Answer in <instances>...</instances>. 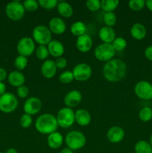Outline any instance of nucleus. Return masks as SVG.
I'll return each instance as SVG.
<instances>
[{
    "mask_svg": "<svg viewBox=\"0 0 152 153\" xmlns=\"http://www.w3.org/2000/svg\"><path fill=\"white\" fill-rule=\"evenodd\" d=\"M149 143H150L151 146H152V134H151V136H150V138H149Z\"/></svg>",
    "mask_w": 152,
    "mask_h": 153,
    "instance_id": "obj_47",
    "label": "nucleus"
},
{
    "mask_svg": "<svg viewBox=\"0 0 152 153\" xmlns=\"http://www.w3.org/2000/svg\"><path fill=\"white\" fill-rule=\"evenodd\" d=\"M36 45L31 37H24L18 41L16 45V50L19 55H22L26 58L31 56L35 52Z\"/></svg>",
    "mask_w": 152,
    "mask_h": 153,
    "instance_id": "obj_9",
    "label": "nucleus"
},
{
    "mask_svg": "<svg viewBox=\"0 0 152 153\" xmlns=\"http://www.w3.org/2000/svg\"><path fill=\"white\" fill-rule=\"evenodd\" d=\"M58 13L63 18H69L73 15V8L67 1H58L57 5Z\"/></svg>",
    "mask_w": 152,
    "mask_h": 153,
    "instance_id": "obj_24",
    "label": "nucleus"
},
{
    "mask_svg": "<svg viewBox=\"0 0 152 153\" xmlns=\"http://www.w3.org/2000/svg\"><path fill=\"white\" fill-rule=\"evenodd\" d=\"M33 123V119L32 116L27 114H24L21 116L20 119H19V125L22 128H28L32 125Z\"/></svg>",
    "mask_w": 152,
    "mask_h": 153,
    "instance_id": "obj_37",
    "label": "nucleus"
},
{
    "mask_svg": "<svg viewBox=\"0 0 152 153\" xmlns=\"http://www.w3.org/2000/svg\"><path fill=\"white\" fill-rule=\"evenodd\" d=\"M130 32L133 38L137 40H141L145 37L147 30L144 25L139 22H136L131 26Z\"/></svg>",
    "mask_w": 152,
    "mask_h": 153,
    "instance_id": "obj_23",
    "label": "nucleus"
},
{
    "mask_svg": "<svg viewBox=\"0 0 152 153\" xmlns=\"http://www.w3.org/2000/svg\"><path fill=\"white\" fill-rule=\"evenodd\" d=\"M59 153H73V151L66 147V148H64V149H63Z\"/></svg>",
    "mask_w": 152,
    "mask_h": 153,
    "instance_id": "obj_45",
    "label": "nucleus"
},
{
    "mask_svg": "<svg viewBox=\"0 0 152 153\" xmlns=\"http://www.w3.org/2000/svg\"><path fill=\"white\" fill-rule=\"evenodd\" d=\"M83 96L77 90H72L67 93L63 98V103L66 107L72 108L78 105L82 101Z\"/></svg>",
    "mask_w": 152,
    "mask_h": 153,
    "instance_id": "obj_13",
    "label": "nucleus"
},
{
    "mask_svg": "<svg viewBox=\"0 0 152 153\" xmlns=\"http://www.w3.org/2000/svg\"><path fill=\"white\" fill-rule=\"evenodd\" d=\"M5 153H18L17 150L15 148H10L6 151Z\"/></svg>",
    "mask_w": 152,
    "mask_h": 153,
    "instance_id": "obj_46",
    "label": "nucleus"
},
{
    "mask_svg": "<svg viewBox=\"0 0 152 153\" xmlns=\"http://www.w3.org/2000/svg\"><path fill=\"white\" fill-rule=\"evenodd\" d=\"M139 118L142 122L148 123L152 119V108L150 107H144L139 112Z\"/></svg>",
    "mask_w": 152,
    "mask_h": 153,
    "instance_id": "obj_29",
    "label": "nucleus"
},
{
    "mask_svg": "<svg viewBox=\"0 0 152 153\" xmlns=\"http://www.w3.org/2000/svg\"><path fill=\"white\" fill-rule=\"evenodd\" d=\"M58 126L63 128H70L75 123V111L72 108H62L58 111L56 116Z\"/></svg>",
    "mask_w": 152,
    "mask_h": 153,
    "instance_id": "obj_6",
    "label": "nucleus"
},
{
    "mask_svg": "<svg viewBox=\"0 0 152 153\" xmlns=\"http://www.w3.org/2000/svg\"><path fill=\"white\" fill-rule=\"evenodd\" d=\"M75 80L77 82H85L91 78L92 70L90 65L86 63H80L75 66L72 70Z\"/></svg>",
    "mask_w": 152,
    "mask_h": 153,
    "instance_id": "obj_10",
    "label": "nucleus"
},
{
    "mask_svg": "<svg viewBox=\"0 0 152 153\" xmlns=\"http://www.w3.org/2000/svg\"><path fill=\"white\" fill-rule=\"evenodd\" d=\"M6 93V86L3 82H0V96Z\"/></svg>",
    "mask_w": 152,
    "mask_h": 153,
    "instance_id": "obj_43",
    "label": "nucleus"
},
{
    "mask_svg": "<svg viewBox=\"0 0 152 153\" xmlns=\"http://www.w3.org/2000/svg\"><path fill=\"white\" fill-rule=\"evenodd\" d=\"M116 32L112 27L103 26L98 31V37L104 43L111 44L116 38Z\"/></svg>",
    "mask_w": 152,
    "mask_h": 153,
    "instance_id": "obj_19",
    "label": "nucleus"
},
{
    "mask_svg": "<svg viewBox=\"0 0 152 153\" xmlns=\"http://www.w3.org/2000/svg\"><path fill=\"white\" fill-rule=\"evenodd\" d=\"M42 108V102L37 97H29L25 100L23 105V110L25 114L31 116L35 115L40 111Z\"/></svg>",
    "mask_w": 152,
    "mask_h": 153,
    "instance_id": "obj_12",
    "label": "nucleus"
},
{
    "mask_svg": "<svg viewBox=\"0 0 152 153\" xmlns=\"http://www.w3.org/2000/svg\"><path fill=\"white\" fill-rule=\"evenodd\" d=\"M64 137L58 131H55L49 134L47 137V144L49 148L52 149H58L63 145Z\"/></svg>",
    "mask_w": 152,
    "mask_h": 153,
    "instance_id": "obj_22",
    "label": "nucleus"
},
{
    "mask_svg": "<svg viewBox=\"0 0 152 153\" xmlns=\"http://www.w3.org/2000/svg\"><path fill=\"white\" fill-rule=\"evenodd\" d=\"M125 130L120 126H114L110 127L107 132V137L112 143H118L122 141L125 137Z\"/></svg>",
    "mask_w": 152,
    "mask_h": 153,
    "instance_id": "obj_14",
    "label": "nucleus"
},
{
    "mask_svg": "<svg viewBox=\"0 0 152 153\" xmlns=\"http://www.w3.org/2000/svg\"><path fill=\"white\" fill-rule=\"evenodd\" d=\"M134 93L140 100H152V85L147 81H139L134 87Z\"/></svg>",
    "mask_w": 152,
    "mask_h": 153,
    "instance_id": "obj_11",
    "label": "nucleus"
},
{
    "mask_svg": "<svg viewBox=\"0 0 152 153\" xmlns=\"http://www.w3.org/2000/svg\"><path fill=\"white\" fill-rule=\"evenodd\" d=\"M116 51L113 49L112 44L101 43L95 47L94 50V56L98 61L101 62H107L113 58Z\"/></svg>",
    "mask_w": 152,
    "mask_h": 153,
    "instance_id": "obj_8",
    "label": "nucleus"
},
{
    "mask_svg": "<svg viewBox=\"0 0 152 153\" xmlns=\"http://www.w3.org/2000/svg\"><path fill=\"white\" fill-rule=\"evenodd\" d=\"M64 142L67 146V148L71 150H79L85 146L86 138L81 131L72 130L67 133L64 138Z\"/></svg>",
    "mask_w": 152,
    "mask_h": 153,
    "instance_id": "obj_3",
    "label": "nucleus"
},
{
    "mask_svg": "<svg viewBox=\"0 0 152 153\" xmlns=\"http://www.w3.org/2000/svg\"><path fill=\"white\" fill-rule=\"evenodd\" d=\"M145 56L148 61H152V45L149 46L145 49Z\"/></svg>",
    "mask_w": 152,
    "mask_h": 153,
    "instance_id": "obj_41",
    "label": "nucleus"
},
{
    "mask_svg": "<svg viewBox=\"0 0 152 153\" xmlns=\"http://www.w3.org/2000/svg\"><path fill=\"white\" fill-rule=\"evenodd\" d=\"M0 153H3V152H0Z\"/></svg>",
    "mask_w": 152,
    "mask_h": 153,
    "instance_id": "obj_49",
    "label": "nucleus"
},
{
    "mask_svg": "<svg viewBox=\"0 0 152 153\" xmlns=\"http://www.w3.org/2000/svg\"><path fill=\"white\" fill-rule=\"evenodd\" d=\"M35 55L36 57L39 60L42 61H46L49 56V52L48 50L47 46H43V45H39L35 49Z\"/></svg>",
    "mask_w": 152,
    "mask_h": 153,
    "instance_id": "obj_30",
    "label": "nucleus"
},
{
    "mask_svg": "<svg viewBox=\"0 0 152 153\" xmlns=\"http://www.w3.org/2000/svg\"><path fill=\"white\" fill-rule=\"evenodd\" d=\"M119 4V1L118 0H101V8L104 10V13L113 12L117 8Z\"/></svg>",
    "mask_w": 152,
    "mask_h": 153,
    "instance_id": "obj_27",
    "label": "nucleus"
},
{
    "mask_svg": "<svg viewBox=\"0 0 152 153\" xmlns=\"http://www.w3.org/2000/svg\"><path fill=\"white\" fill-rule=\"evenodd\" d=\"M22 4L25 11L28 12H35L40 7L38 1L36 0H25L22 1Z\"/></svg>",
    "mask_w": 152,
    "mask_h": 153,
    "instance_id": "obj_34",
    "label": "nucleus"
},
{
    "mask_svg": "<svg viewBox=\"0 0 152 153\" xmlns=\"http://www.w3.org/2000/svg\"><path fill=\"white\" fill-rule=\"evenodd\" d=\"M16 94L21 99L27 98L28 97V94H29V90H28V87L22 85V86L17 88V89H16Z\"/></svg>",
    "mask_w": 152,
    "mask_h": 153,
    "instance_id": "obj_39",
    "label": "nucleus"
},
{
    "mask_svg": "<svg viewBox=\"0 0 152 153\" xmlns=\"http://www.w3.org/2000/svg\"><path fill=\"white\" fill-rule=\"evenodd\" d=\"M131 153H135V152H131Z\"/></svg>",
    "mask_w": 152,
    "mask_h": 153,
    "instance_id": "obj_48",
    "label": "nucleus"
},
{
    "mask_svg": "<svg viewBox=\"0 0 152 153\" xmlns=\"http://www.w3.org/2000/svg\"><path fill=\"white\" fill-rule=\"evenodd\" d=\"M49 28L55 34H62L66 30V24L62 18L55 16L49 20Z\"/></svg>",
    "mask_w": 152,
    "mask_h": 153,
    "instance_id": "obj_16",
    "label": "nucleus"
},
{
    "mask_svg": "<svg viewBox=\"0 0 152 153\" xmlns=\"http://www.w3.org/2000/svg\"><path fill=\"white\" fill-rule=\"evenodd\" d=\"M60 82L64 85H68V84L72 83L75 80L74 76H73L72 71L69 70H66L63 72L59 76Z\"/></svg>",
    "mask_w": 152,
    "mask_h": 153,
    "instance_id": "obj_33",
    "label": "nucleus"
},
{
    "mask_svg": "<svg viewBox=\"0 0 152 153\" xmlns=\"http://www.w3.org/2000/svg\"><path fill=\"white\" fill-rule=\"evenodd\" d=\"M103 76L110 82H117L122 80L127 73V65L119 58H113L103 67Z\"/></svg>",
    "mask_w": 152,
    "mask_h": 153,
    "instance_id": "obj_1",
    "label": "nucleus"
},
{
    "mask_svg": "<svg viewBox=\"0 0 152 153\" xmlns=\"http://www.w3.org/2000/svg\"><path fill=\"white\" fill-rule=\"evenodd\" d=\"M7 81L9 84L13 87L19 88L24 85L25 82V77L23 73L18 70L10 72L7 76Z\"/></svg>",
    "mask_w": 152,
    "mask_h": 153,
    "instance_id": "obj_21",
    "label": "nucleus"
},
{
    "mask_svg": "<svg viewBox=\"0 0 152 153\" xmlns=\"http://www.w3.org/2000/svg\"><path fill=\"white\" fill-rule=\"evenodd\" d=\"M18 105L17 98L12 93L6 92L0 96V111L3 113H12L17 108Z\"/></svg>",
    "mask_w": 152,
    "mask_h": 153,
    "instance_id": "obj_7",
    "label": "nucleus"
},
{
    "mask_svg": "<svg viewBox=\"0 0 152 153\" xmlns=\"http://www.w3.org/2000/svg\"><path fill=\"white\" fill-rule=\"evenodd\" d=\"M28 64V60L26 57L22 56V55H18L14 60V67L18 71H22V70H25L27 67Z\"/></svg>",
    "mask_w": 152,
    "mask_h": 153,
    "instance_id": "obj_28",
    "label": "nucleus"
},
{
    "mask_svg": "<svg viewBox=\"0 0 152 153\" xmlns=\"http://www.w3.org/2000/svg\"><path fill=\"white\" fill-rule=\"evenodd\" d=\"M47 48L49 52V55H52V57L56 58L62 57L65 52L63 44L58 40H52L47 45Z\"/></svg>",
    "mask_w": 152,
    "mask_h": 153,
    "instance_id": "obj_18",
    "label": "nucleus"
},
{
    "mask_svg": "<svg viewBox=\"0 0 152 153\" xmlns=\"http://www.w3.org/2000/svg\"><path fill=\"white\" fill-rule=\"evenodd\" d=\"M86 6L92 12L98 11L101 9V1L99 0H88L86 1Z\"/></svg>",
    "mask_w": 152,
    "mask_h": 153,
    "instance_id": "obj_38",
    "label": "nucleus"
},
{
    "mask_svg": "<svg viewBox=\"0 0 152 153\" xmlns=\"http://www.w3.org/2000/svg\"><path fill=\"white\" fill-rule=\"evenodd\" d=\"M135 153H152V146L146 140H139L134 146Z\"/></svg>",
    "mask_w": 152,
    "mask_h": 153,
    "instance_id": "obj_26",
    "label": "nucleus"
},
{
    "mask_svg": "<svg viewBox=\"0 0 152 153\" xmlns=\"http://www.w3.org/2000/svg\"><path fill=\"white\" fill-rule=\"evenodd\" d=\"M86 30H87V28H86V24L82 21H76L73 22L70 27V31L72 35L77 37L86 34Z\"/></svg>",
    "mask_w": 152,
    "mask_h": 153,
    "instance_id": "obj_25",
    "label": "nucleus"
},
{
    "mask_svg": "<svg viewBox=\"0 0 152 153\" xmlns=\"http://www.w3.org/2000/svg\"><path fill=\"white\" fill-rule=\"evenodd\" d=\"M35 128L40 134L48 135L57 131L58 124L56 117L50 113L43 114L36 120Z\"/></svg>",
    "mask_w": 152,
    "mask_h": 153,
    "instance_id": "obj_2",
    "label": "nucleus"
},
{
    "mask_svg": "<svg viewBox=\"0 0 152 153\" xmlns=\"http://www.w3.org/2000/svg\"><path fill=\"white\" fill-rule=\"evenodd\" d=\"M7 78V71L2 67H0V82H3Z\"/></svg>",
    "mask_w": 152,
    "mask_h": 153,
    "instance_id": "obj_42",
    "label": "nucleus"
},
{
    "mask_svg": "<svg viewBox=\"0 0 152 153\" xmlns=\"http://www.w3.org/2000/svg\"><path fill=\"white\" fill-rule=\"evenodd\" d=\"M91 115L86 109H78L75 111V121L80 126H86L91 122Z\"/></svg>",
    "mask_w": 152,
    "mask_h": 153,
    "instance_id": "obj_20",
    "label": "nucleus"
},
{
    "mask_svg": "<svg viewBox=\"0 0 152 153\" xmlns=\"http://www.w3.org/2000/svg\"><path fill=\"white\" fill-rule=\"evenodd\" d=\"M128 7L134 11H139L145 7V1L144 0H131L128 2Z\"/></svg>",
    "mask_w": 152,
    "mask_h": 153,
    "instance_id": "obj_35",
    "label": "nucleus"
},
{
    "mask_svg": "<svg viewBox=\"0 0 152 153\" xmlns=\"http://www.w3.org/2000/svg\"><path fill=\"white\" fill-rule=\"evenodd\" d=\"M32 39L37 44L47 46L52 40V33L49 27L44 25H38L33 29Z\"/></svg>",
    "mask_w": 152,
    "mask_h": 153,
    "instance_id": "obj_4",
    "label": "nucleus"
},
{
    "mask_svg": "<svg viewBox=\"0 0 152 153\" xmlns=\"http://www.w3.org/2000/svg\"><path fill=\"white\" fill-rule=\"evenodd\" d=\"M58 68L56 67L55 61L52 60H46L43 61L40 67V71L44 78L47 79H52L55 77L57 73Z\"/></svg>",
    "mask_w": 152,
    "mask_h": 153,
    "instance_id": "obj_17",
    "label": "nucleus"
},
{
    "mask_svg": "<svg viewBox=\"0 0 152 153\" xmlns=\"http://www.w3.org/2000/svg\"><path fill=\"white\" fill-rule=\"evenodd\" d=\"M92 45H93V42H92V37L88 34H85L77 37L76 47H77V50L82 53L89 52L92 49Z\"/></svg>",
    "mask_w": 152,
    "mask_h": 153,
    "instance_id": "obj_15",
    "label": "nucleus"
},
{
    "mask_svg": "<svg viewBox=\"0 0 152 153\" xmlns=\"http://www.w3.org/2000/svg\"><path fill=\"white\" fill-rule=\"evenodd\" d=\"M39 5L46 10H52L57 7L58 1L56 0H39Z\"/></svg>",
    "mask_w": 152,
    "mask_h": 153,
    "instance_id": "obj_36",
    "label": "nucleus"
},
{
    "mask_svg": "<svg viewBox=\"0 0 152 153\" xmlns=\"http://www.w3.org/2000/svg\"><path fill=\"white\" fill-rule=\"evenodd\" d=\"M55 63L56 64L57 68L61 69V70L66 68L67 66V60L65 58H63V57L57 58L55 61Z\"/></svg>",
    "mask_w": 152,
    "mask_h": 153,
    "instance_id": "obj_40",
    "label": "nucleus"
},
{
    "mask_svg": "<svg viewBox=\"0 0 152 153\" xmlns=\"http://www.w3.org/2000/svg\"><path fill=\"white\" fill-rule=\"evenodd\" d=\"M6 16L13 21H19L25 16V10L22 2L19 1H12L7 3L5 7Z\"/></svg>",
    "mask_w": 152,
    "mask_h": 153,
    "instance_id": "obj_5",
    "label": "nucleus"
},
{
    "mask_svg": "<svg viewBox=\"0 0 152 153\" xmlns=\"http://www.w3.org/2000/svg\"><path fill=\"white\" fill-rule=\"evenodd\" d=\"M103 21H104V23L105 24V26L113 28V26H114L117 22V17L113 12H107V13H104Z\"/></svg>",
    "mask_w": 152,
    "mask_h": 153,
    "instance_id": "obj_31",
    "label": "nucleus"
},
{
    "mask_svg": "<svg viewBox=\"0 0 152 153\" xmlns=\"http://www.w3.org/2000/svg\"><path fill=\"white\" fill-rule=\"evenodd\" d=\"M145 6L151 12H152V0H147V1H145Z\"/></svg>",
    "mask_w": 152,
    "mask_h": 153,
    "instance_id": "obj_44",
    "label": "nucleus"
},
{
    "mask_svg": "<svg viewBox=\"0 0 152 153\" xmlns=\"http://www.w3.org/2000/svg\"><path fill=\"white\" fill-rule=\"evenodd\" d=\"M116 52H122L127 47V40L124 37H118L111 43Z\"/></svg>",
    "mask_w": 152,
    "mask_h": 153,
    "instance_id": "obj_32",
    "label": "nucleus"
}]
</instances>
